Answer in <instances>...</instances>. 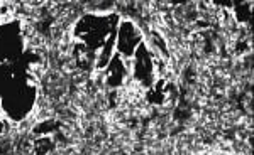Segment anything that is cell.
Segmentation results:
<instances>
[{
	"label": "cell",
	"instance_id": "1",
	"mask_svg": "<svg viewBox=\"0 0 254 155\" xmlns=\"http://www.w3.org/2000/svg\"><path fill=\"white\" fill-rule=\"evenodd\" d=\"M144 36L132 19H121L116 32V54L121 58H132L136 49L141 46Z\"/></svg>",
	"mask_w": 254,
	"mask_h": 155
},
{
	"label": "cell",
	"instance_id": "2",
	"mask_svg": "<svg viewBox=\"0 0 254 155\" xmlns=\"http://www.w3.org/2000/svg\"><path fill=\"white\" fill-rule=\"evenodd\" d=\"M3 138V118L0 115V140Z\"/></svg>",
	"mask_w": 254,
	"mask_h": 155
},
{
	"label": "cell",
	"instance_id": "3",
	"mask_svg": "<svg viewBox=\"0 0 254 155\" xmlns=\"http://www.w3.org/2000/svg\"><path fill=\"white\" fill-rule=\"evenodd\" d=\"M0 115H2V103H0Z\"/></svg>",
	"mask_w": 254,
	"mask_h": 155
}]
</instances>
